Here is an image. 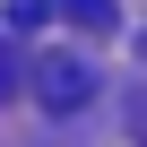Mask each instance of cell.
I'll return each instance as SVG.
<instances>
[{"instance_id":"cell-3","label":"cell","mask_w":147,"mask_h":147,"mask_svg":"<svg viewBox=\"0 0 147 147\" xmlns=\"http://www.w3.org/2000/svg\"><path fill=\"white\" fill-rule=\"evenodd\" d=\"M43 9L52 0H9V26H43Z\"/></svg>"},{"instance_id":"cell-2","label":"cell","mask_w":147,"mask_h":147,"mask_svg":"<svg viewBox=\"0 0 147 147\" xmlns=\"http://www.w3.org/2000/svg\"><path fill=\"white\" fill-rule=\"evenodd\" d=\"M61 9H69V26H87V35L113 26V0H61Z\"/></svg>"},{"instance_id":"cell-1","label":"cell","mask_w":147,"mask_h":147,"mask_svg":"<svg viewBox=\"0 0 147 147\" xmlns=\"http://www.w3.org/2000/svg\"><path fill=\"white\" fill-rule=\"evenodd\" d=\"M35 95H43V113H78V104L95 95V69H87L78 52H52L43 78H35Z\"/></svg>"},{"instance_id":"cell-4","label":"cell","mask_w":147,"mask_h":147,"mask_svg":"<svg viewBox=\"0 0 147 147\" xmlns=\"http://www.w3.org/2000/svg\"><path fill=\"white\" fill-rule=\"evenodd\" d=\"M18 95V61H9V43H0V104Z\"/></svg>"}]
</instances>
